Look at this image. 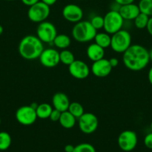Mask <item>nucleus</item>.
Segmentation results:
<instances>
[{
    "mask_svg": "<svg viewBox=\"0 0 152 152\" xmlns=\"http://www.w3.org/2000/svg\"><path fill=\"white\" fill-rule=\"evenodd\" d=\"M57 34L56 28L52 22L46 20L39 23L37 28V37L43 43H52Z\"/></svg>",
    "mask_w": 152,
    "mask_h": 152,
    "instance_id": "8",
    "label": "nucleus"
},
{
    "mask_svg": "<svg viewBox=\"0 0 152 152\" xmlns=\"http://www.w3.org/2000/svg\"><path fill=\"white\" fill-rule=\"evenodd\" d=\"M112 66L110 65L109 59L103 58L95 62H92L90 71L95 77L98 78H104L107 77L112 71Z\"/></svg>",
    "mask_w": 152,
    "mask_h": 152,
    "instance_id": "14",
    "label": "nucleus"
},
{
    "mask_svg": "<svg viewBox=\"0 0 152 152\" xmlns=\"http://www.w3.org/2000/svg\"><path fill=\"white\" fill-rule=\"evenodd\" d=\"M118 145L121 150L125 152L133 151L137 147L138 137L135 132L131 130H125L121 132L118 137Z\"/></svg>",
    "mask_w": 152,
    "mask_h": 152,
    "instance_id": "7",
    "label": "nucleus"
},
{
    "mask_svg": "<svg viewBox=\"0 0 152 152\" xmlns=\"http://www.w3.org/2000/svg\"><path fill=\"white\" fill-rule=\"evenodd\" d=\"M118 11L124 20H134V19L140 13L138 4L134 3L120 6Z\"/></svg>",
    "mask_w": 152,
    "mask_h": 152,
    "instance_id": "16",
    "label": "nucleus"
},
{
    "mask_svg": "<svg viewBox=\"0 0 152 152\" xmlns=\"http://www.w3.org/2000/svg\"><path fill=\"white\" fill-rule=\"evenodd\" d=\"M148 79L149 83L152 86V67L149 69L148 73Z\"/></svg>",
    "mask_w": 152,
    "mask_h": 152,
    "instance_id": "37",
    "label": "nucleus"
},
{
    "mask_svg": "<svg viewBox=\"0 0 152 152\" xmlns=\"http://www.w3.org/2000/svg\"><path fill=\"white\" fill-rule=\"evenodd\" d=\"M3 31H4V28H3V27L0 25V36L3 34Z\"/></svg>",
    "mask_w": 152,
    "mask_h": 152,
    "instance_id": "39",
    "label": "nucleus"
},
{
    "mask_svg": "<svg viewBox=\"0 0 152 152\" xmlns=\"http://www.w3.org/2000/svg\"><path fill=\"white\" fill-rule=\"evenodd\" d=\"M69 72L72 77L77 80H84L89 77L91 71L86 62L75 59L69 65Z\"/></svg>",
    "mask_w": 152,
    "mask_h": 152,
    "instance_id": "11",
    "label": "nucleus"
},
{
    "mask_svg": "<svg viewBox=\"0 0 152 152\" xmlns=\"http://www.w3.org/2000/svg\"><path fill=\"white\" fill-rule=\"evenodd\" d=\"M40 1L44 2L45 4H46L47 5L52 6V5H54V4L57 2L58 0H40Z\"/></svg>",
    "mask_w": 152,
    "mask_h": 152,
    "instance_id": "36",
    "label": "nucleus"
},
{
    "mask_svg": "<svg viewBox=\"0 0 152 152\" xmlns=\"http://www.w3.org/2000/svg\"><path fill=\"white\" fill-rule=\"evenodd\" d=\"M116 4H118L119 6L125 5V4H131V3H134V0H114Z\"/></svg>",
    "mask_w": 152,
    "mask_h": 152,
    "instance_id": "31",
    "label": "nucleus"
},
{
    "mask_svg": "<svg viewBox=\"0 0 152 152\" xmlns=\"http://www.w3.org/2000/svg\"><path fill=\"white\" fill-rule=\"evenodd\" d=\"M104 49L95 42L89 45L86 48V56L92 62L104 58Z\"/></svg>",
    "mask_w": 152,
    "mask_h": 152,
    "instance_id": "17",
    "label": "nucleus"
},
{
    "mask_svg": "<svg viewBox=\"0 0 152 152\" xmlns=\"http://www.w3.org/2000/svg\"><path fill=\"white\" fill-rule=\"evenodd\" d=\"M122 61L128 69L140 71L145 68L150 62L148 50L141 45H131L123 53Z\"/></svg>",
    "mask_w": 152,
    "mask_h": 152,
    "instance_id": "1",
    "label": "nucleus"
},
{
    "mask_svg": "<svg viewBox=\"0 0 152 152\" xmlns=\"http://www.w3.org/2000/svg\"><path fill=\"white\" fill-rule=\"evenodd\" d=\"M77 119L71 114L69 111H63L61 112V117H60L59 123L63 128L66 129H72L75 126Z\"/></svg>",
    "mask_w": 152,
    "mask_h": 152,
    "instance_id": "18",
    "label": "nucleus"
},
{
    "mask_svg": "<svg viewBox=\"0 0 152 152\" xmlns=\"http://www.w3.org/2000/svg\"><path fill=\"white\" fill-rule=\"evenodd\" d=\"M39 1H40V0H21V1H22L25 5L28 6V7L33 5V4H34L35 3L38 2Z\"/></svg>",
    "mask_w": 152,
    "mask_h": 152,
    "instance_id": "32",
    "label": "nucleus"
},
{
    "mask_svg": "<svg viewBox=\"0 0 152 152\" xmlns=\"http://www.w3.org/2000/svg\"><path fill=\"white\" fill-rule=\"evenodd\" d=\"M109 62H110V64L112 66V68H115V67H116L119 65V59L116 57L110 58V59H109Z\"/></svg>",
    "mask_w": 152,
    "mask_h": 152,
    "instance_id": "34",
    "label": "nucleus"
},
{
    "mask_svg": "<svg viewBox=\"0 0 152 152\" xmlns=\"http://www.w3.org/2000/svg\"><path fill=\"white\" fill-rule=\"evenodd\" d=\"M11 137L7 132H0V151H5L10 148L11 145Z\"/></svg>",
    "mask_w": 152,
    "mask_h": 152,
    "instance_id": "25",
    "label": "nucleus"
},
{
    "mask_svg": "<svg viewBox=\"0 0 152 152\" xmlns=\"http://www.w3.org/2000/svg\"><path fill=\"white\" fill-rule=\"evenodd\" d=\"M73 152H96L95 147L89 143L83 142L75 146Z\"/></svg>",
    "mask_w": 152,
    "mask_h": 152,
    "instance_id": "27",
    "label": "nucleus"
},
{
    "mask_svg": "<svg viewBox=\"0 0 152 152\" xmlns=\"http://www.w3.org/2000/svg\"><path fill=\"white\" fill-rule=\"evenodd\" d=\"M67 111H69L76 119H78L84 113V109H83V105L77 102H70L69 106Z\"/></svg>",
    "mask_w": 152,
    "mask_h": 152,
    "instance_id": "23",
    "label": "nucleus"
},
{
    "mask_svg": "<svg viewBox=\"0 0 152 152\" xmlns=\"http://www.w3.org/2000/svg\"><path fill=\"white\" fill-rule=\"evenodd\" d=\"M146 29H147L148 33L152 37V16H151V17L149 18L147 26H146Z\"/></svg>",
    "mask_w": 152,
    "mask_h": 152,
    "instance_id": "33",
    "label": "nucleus"
},
{
    "mask_svg": "<svg viewBox=\"0 0 152 152\" xmlns=\"http://www.w3.org/2000/svg\"><path fill=\"white\" fill-rule=\"evenodd\" d=\"M52 44L57 48L61 49H67L71 45V39L68 35L64 34H57L54 39Z\"/></svg>",
    "mask_w": 152,
    "mask_h": 152,
    "instance_id": "19",
    "label": "nucleus"
},
{
    "mask_svg": "<svg viewBox=\"0 0 152 152\" xmlns=\"http://www.w3.org/2000/svg\"><path fill=\"white\" fill-rule=\"evenodd\" d=\"M89 22L96 31L103 29L104 28V16H95L91 19Z\"/></svg>",
    "mask_w": 152,
    "mask_h": 152,
    "instance_id": "28",
    "label": "nucleus"
},
{
    "mask_svg": "<svg viewBox=\"0 0 152 152\" xmlns=\"http://www.w3.org/2000/svg\"><path fill=\"white\" fill-rule=\"evenodd\" d=\"M151 132H152V121H151Z\"/></svg>",
    "mask_w": 152,
    "mask_h": 152,
    "instance_id": "40",
    "label": "nucleus"
},
{
    "mask_svg": "<svg viewBox=\"0 0 152 152\" xmlns=\"http://www.w3.org/2000/svg\"><path fill=\"white\" fill-rule=\"evenodd\" d=\"M138 6L141 13L152 16V0H140Z\"/></svg>",
    "mask_w": 152,
    "mask_h": 152,
    "instance_id": "26",
    "label": "nucleus"
},
{
    "mask_svg": "<svg viewBox=\"0 0 152 152\" xmlns=\"http://www.w3.org/2000/svg\"><path fill=\"white\" fill-rule=\"evenodd\" d=\"M75 146H73L72 145H70V144H68V145H66L64 147V151H65V152H73Z\"/></svg>",
    "mask_w": 152,
    "mask_h": 152,
    "instance_id": "35",
    "label": "nucleus"
},
{
    "mask_svg": "<svg viewBox=\"0 0 152 152\" xmlns=\"http://www.w3.org/2000/svg\"><path fill=\"white\" fill-rule=\"evenodd\" d=\"M5 1H13V0H5Z\"/></svg>",
    "mask_w": 152,
    "mask_h": 152,
    "instance_id": "42",
    "label": "nucleus"
},
{
    "mask_svg": "<svg viewBox=\"0 0 152 152\" xmlns=\"http://www.w3.org/2000/svg\"><path fill=\"white\" fill-rule=\"evenodd\" d=\"M95 43L101 46L104 49L110 47L111 44V36L106 32H97L94 39Z\"/></svg>",
    "mask_w": 152,
    "mask_h": 152,
    "instance_id": "21",
    "label": "nucleus"
},
{
    "mask_svg": "<svg viewBox=\"0 0 152 152\" xmlns=\"http://www.w3.org/2000/svg\"><path fill=\"white\" fill-rule=\"evenodd\" d=\"M70 101L68 96L63 92H58L53 95L52 99V105L53 108L61 112L68 110Z\"/></svg>",
    "mask_w": 152,
    "mask_h": 152,
    "instance_id": "15",
    "label": "nucleus"
},
{
    "mask_svg": "<svg viewBox=\"0 0 152 152\" xmlns=\"http://www.w3.org/2000/svg\"><path fill=\"white\" fill-rule=\"evenodd\" d=\"M61 111H58V110H57V109H55V108H53V110H52L50 116H49V119H50L51 121H52V122H58L60 120V117H61Z\"/></svg>",
    "mask_w": 152,
    "mask_h": 152,
    "instance_id": "29",
    "label": "nucleus"
},
{
    "mask_svg": "<svg viewBox=\"0 0 152 152\" xmlns=\"http://www.w3.org/2000/svg\"><path fill=\"white\" fill-rule=\"evenodd\" d=\"M43 50V42L37 36L31 34L24 37L18 46L19 55L26 60L39 59Z\"/></svg>",
    "mask_w": 152,
    "mask_h": 152,
    "instance_id": "2",
    "label": "nucleus"
},
{
    "mask_svg": "<svg viewBox=\"0 0 152 152\" xmlns=\"http://www.w3.org/2000/svg\"><path fill=\"white\" fill-rule=\"evenodd\" d=\"M40 64L46 68H55L60 63V52L56 49L46 48L39 57Z\"/></svg>",
    "mask_w": 152,
    "mask_h": 152,
    "instance_id": "12",
    "label": "nucleus"
},
{
    "mask_svg": "<svg viewBox=\"0 0 152 152\" xmlns=\"http://www.w3.org/2000/svg\"><path fill=\"white\" fill-rule=\"evenodd\" d=\"M62 16L68 22L77 23L82 20L83 12L80 6L75 4H68L63 8Z\"/></svg>",
    "mask_w": 152,
    "mask_h": 152,
    "instance_id": "13",
    "label": "nucleus"
},
{
    "mask_svg": "<svg viewBox=\"0 0 152 152\" xmlns=\"http://www.w3.org/2000/svg\"><path fill=\"white\" fill-rule=\"evenodd\" d=\"M97 31L89 21H80L75 24L72 30V36L76 42L86 43L94 39Z\"/></svg>",
    "mask_w": 152,
    "mask_h": 152,
    "instance_id": "3",
    "label": "nucleus"
},
{
    "mask_svg": "<svg viewBox=\"0 0 152 152\" xmlns=\"http://www.w3.org/2000/svg\"><path fill=\"white\" fill-rule=\"evenodd\" d=\"M75 60L72 52L67 49H63L60 52V62L65 65H69Z\"/></svg>",
    "mask_w": 152,
    "mask_h": 152,
    "instance_id": "22",
    "label": "nucleus"
},
{
    "mask_svg": "<svg viewBox=\"0 0 152 152\" xmlns=\"http://www.w3.org/2000/svg\"><path fill=\"white\" fill-rule=\"evenodd\" d=\"M50 14V6L44 2L39 1L33 5L30 6L28 10V17L30 21L35 23L44 22Z\"/></svg>",
    "mask_w": 152,
    "mask_h": 152,
    "instance_id": "6",
    "label": "nucleus"
},
{
    "mask_svg": "<svg viewBox=\"0 0 152 152\" xmlns=\"http://www.w3.org/2000/svg\"><path fill=\"white\" fill-rule=\"evenodd\" d=\"M144 144L146 148L152 149V132L145 135L144 138Z\"/></svg>",
    "mask_w": 152,
    "mask_h": 152,
    "instance_id": "30",
    "label": "nucleus"
},
{
    "mask_svg": "<svg viewBox=\"0 0 152 152\" xmlns=\"http://www.w3.org/2000/svg\"><path fill=\"white\" fill-rule=\"evenodd\" d=\"M124 21L118 10H111L104 15L103 29L106 33L112 35L122 29Z\"/></svg>",
    "mask_w": 152,
    "mask_h": 152,
    "instance_id": "5",
    "label": "nucleus"
},
{
    "mask_svg": "<svg viewBox=\"0 0 152 152\" xmlns=\"http://www.w3.org/2000/svg\"><path fill=\"white\" fill-rule=\"evenodd\" d=\"M77 1H82V0H77Z\"/></svg>",
    "mask_w": 152,
    "mask_h": 152,
    "instance_id": "43",
    "label": "nucleus"
},
{
    "mask_svg": "<svg viewBox=\"0 0 152 152\" xmlns=\"http://www.w3.org/2000/svg\"><path fill=\"white\" fill-rule=\"evenodd\" d=\"M149 53V59H150L151 62H152V48L150 50H148Z\"/></svg>",
    "mask_w": 152,
    "mask_h": 152,
    "instance_id": "38",
    "label": "nucleus"
},
{
    "mask_svg": "<svg viewBox=\"0 0 152 152\" xmlns=\"http://www.w3.org/2000/svg\"><path fill=\"white\" fill-rule=\"evenodd\" d=\"M53 110V107L49 103H41L38 104L36 108V114L37 118L41 120H46L49 118L51 113Z\"/></svg>",
    "mask_w": 152,
    "mask_h": 152,
    "instance_id": "20",
    "label": "nucleus"
},
{
    "mask_svg": "<svg viewBox=\"0 0 152 152\" xmlns=\"http://www.w3.org/2000/svg\"><path fill=\"white\" fill-rule=\"evenodd\" d=\"M78 127L81 132L86 134H90L97 130L98 120L96 116L90 112L83 113L78 119Z\"/></svg>",
    "mask_w": 152,
    "mask_h": 152,
    "instance_id": "9",
    "label": "nucleus"
},
{
    "mask_svg": "<svg viewBox=\"0 0 152 152\" xmlns=\"http://www.w3.org/2000/svg\"><path fill=\"white\" fill-rule=\"evenodd\" d=\"M149 18H150V16L140 12L139 14L134 19V25L139 30H142L144 28H146L148 22L149 20Z\"/></svg>",
    "mask_w": 152,
    "mask_h": 152,
    "instance_id": "24",
    "label": "nucleus"
},
{
    "mask_svg": "<svg viewBox=\"0 0 152 152\" xmlns=\"http://www.w3.org/2000/svg\"><path fill=\"white\" fill-rule=\"evenodd\" d=\"M15 117L19 124L25 126L33 125L37 119L36 110L31 105H23L18 108Z\"/></svg>",
    "mask_w": 152,
    "mask_h": 152,
    "instance_id": "10",
    "label": "nucleus"
},
{
    "mask_svg": "<svg viewBox=\"0 0 152 152\" xmlns=\"http://www.w3.org/2000/svg\"><path fill=\"white\" fill-rule=\"evenodd\" d=\"M1 118H0V125H1Z\"/></svg>",
    "mask_w": 152,
    "mask_h": 152,
    "instance_id": "41",
    "label": "nucleus"
},
{
    "mask_svg": "<svg viewBox=\"0 0 152 152\" xmlns=\"http://www.w3.org/2000/svg\"><path fill=\"white\" fill-rule=\"evenodd\" d=\"M132 38L128 31L122 29L111 36L110 48L113 51L123 53L131 45Z\"/></svg>",
    "mask_w": 152,
    "mask_h": 152,
    "instance_id": "4",
    "label": "nucleus"
}]
</instances>
